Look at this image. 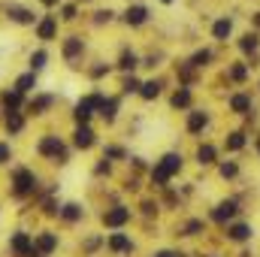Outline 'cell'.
Instances as JSON below:
<instances>
[{
  "mask_svg": "<svg viewBox=\"0 0 260 257\" xmlns=\"http://www.w3.org/2000/svg\"><path fill=\"white\" fill-rule=\"evenodd\" d=\"M257 46H260L257 34H245V37L239 40V49H242V52H257Z\"/></svg>",
  "mask_w": 260,
  "mask_h": 257,
  "instance_id": "cell-24",
  "label": "cell"
},
{
  "mask_svg": "<svg viewBox=\"0 0 260 257\" xmlns=\"http://www.w3.org/2000/svg\"><path fill=\"white\" fill-rule=\"evenodd\" d=\"M106 157H124V148H118V145H109V148H106Z\"/></svg>",
  "mask_w": 260,
  "mask_h": 257,
  "instance_id": "cell-37",
  "label": "cell"
},
{
  "mask_svg": "<svg viewBox=\"0 0 260 257\" xmlns=\"http://www.w3.org/2000/svg\"><path fill=\"white\" fill-rule=\"evenodd\" d=\"M61 15H64L67 21H73V18H76V6H73V3H67L64 9H61Z\"/></svg>",
  "mask_w": 260,
  "mask_h": 257,
  "instance_id": "cell-36",
  "label": "cell"
},
{
  "mask_svg": "<svg viewBox=\"0 0 260 257\" xmlns=\"http://www.w3.org/2000/svg\"><path fill=\"white\" fill-rule=\"evenodd\" d=\"M236 173H239V167H236V164H221V176H224V179H233Z\"/></svg>",
  "mask_w": 260,
  "mask_h": 257,
  "instance_id": "cell-34",
  "label": "cell"
},
{
  "mask_svg": "<svg viewBox=\"0 0 260 257\" xmlns=\"http://www.w3.org/2000/svg\"><path fill=\"white\" fill-rule=\"evenodd\" d=\"M121 88H124V94H139V79H133V76H130V79H124V85H121Z\"/></svg>",
  "mask_w": 260,
  "mask_h": 257,
  "instance_id": "cell-33",
  "label": "cell"
},
{
  "mask_svg": "<svg viewBox=\"0 0 260 257\" xmlns=\"http://www.w3.org/2000/svg\"><path fill=\"white\" fill-rule=\"evenodd\" d=\"M160 3H173V0H160Z\"/></svg>",
  "mask_w": 260,
  "mask_h": 257,
  "instance_id": "cell-43",
  "label": "cell"
},
{
  "mask_svg": "<svg viewBox=\"0 0 260 257\" xmlns=\"http://www.w3.org/2000/svg\"><path fill=\"white\" fill-rule=\"evenodd\" d=\"M254 24L260 27V12H254Z\"/></svg>",
  "mask_w": 260,
  "mask_h": 257,
  "instance_id": "cell-40",
  "label": "cell"
},
{
  "mask_svg": "<svg viewBox=\"0 0 260 257\" xmlns=\"http://www.w3.org/2000/svg\"><path fill=\"white\" fill-rule=\"evenodd\" d=\"M215 157H218L215 145H209V142H206V145H200V148H197V160H200V164H215Z\"/></svg>",
  "mask_w": 260,
  "mask_h": 257,
  "instance_id": "cell-20",
  "label": "cell"
},
{
  "mask_svg": "<svg viewBox=\"0 0 260 257\" xmlns=\"http://www.w3.org/2000/svg\"><path fill=\"white\" fill-rule=\"evenodd\" d=\"M200 227H203L200 221H191V224H188V236H194V233H197V230H200Z\"/></svg>",
  "mask_w": 260,
  "mask_h": 257,
  "instance_id": "cell-39",
  "label": "cell"
},
{
  "mask_svg": "<svg viewBox=\"0 0 260 257\" xmlns=\"http://www.w3.org/2000/svg\"><path fill=\"white\" fill-rule=\"evenodd\" d=\"M124 21H127L130 27H139V24H145V21H148V9H145V6H127V12H124Z\"/></svg>",
  "mask_w": 260,
  "mask_h": 257,
  "instance_id": "cell-7",
  "label": "cell"
},
{
  "mask_svg": "<svg viewBox=\"0 0 260 257\" xmlns=\"http://www.w3.org/2000/svg\"><path fill=\"white\" fill-rule=\"evenodd\" d=\"M46 61H49V55H46L43 49H40V52H34V55H30V70H34V73H37V70H43Z\"/></svg>",
  "mask_w": 260,
  "mask_h": 257,
  "instance_id": "cell-28",
  "label": "cell"
},
{
  "mask_svg": "<svg viewBox=\"0 0 260 257\" xmlns=\"http://www.w3.org/2000/svg\"><path fill=\"white\" fill-rule=\"evenodd\" d=\"M97 142V136H94V130L88 127V124H79L76 127V133H73V145L76 148H91Z\"/></svg>",
  "mask_w": 260,
  "mask_h": 257,
  "instance_id": "cell-5",
  "label": "cell"
},
{
  "mask_svg": "<svg viewBox=\"0 0 260 257\" xmlns=\"http://www.w3.org/2000/svg\"><path fill=\"white\" fill-rule=\"evenodd\" d=\"M9 157H12V148H9V142H0V164H9Z\"/></svg>",
  "mask_w": 260,
  "mask_h": 257,
  "instance_id": "cell-35",
  "label": "cell"
},
{
  "mask_svg": "<svg viewBox=\"0 0 260 257\" xmlns=\"http://www.w3.org/2000/svg\"><path fill=\"white\" fill-rule=\"evenodd\" d=\"M37 148H40V154H46V157H55V160L64 157V142H61L58 136H43Z\"/></svg>",
  "mask_w": 260,
  "mask_h": 257,
  "instance_id": "cell-3",
  "label": "cell"
},
{
  "mask_svg": "<svg viewBox=\"0 0 260 257\" xmlns=\"http://www.w3.org/2000/svg\"><path fill=\"white\" fill-rule=\"evenodd\" d=\"M257 151H260V139H257Z\"/></svg>",
  "mask_w": 260,
  "mask_h": 257,
  "instance_id": "cell-44",
  "label": "cell"
},
{
  "mask_svg": "<svg viewBox=\"0 0 260 257\" xmlns=\"http://www.w3.org/2000/svg\"><path fill=\"white\" fill-rule=\"evenodd\" d=\"M55 34H58V18H55V15H46V18L37 24V37H40V40H55Z\"/></svg>",
  "mask_w": 260,
  "mask_h": 257,
  "instance_id": "cell-6",
  "label": "cell"
},
{
  "mask_svg": "<svg viewBox=\"0 0 260 257\" xmlns=\"http://www.w3.org/2000/svg\"><path fill=\"white\" fill-rule=\"evenodd\" d=\"M100 115H103L106 121H115V115H118V100H106V97H103V103H100Z\"/></svg>",
  "mask_w": 260,
  "mask_h": 257,
  "instance_id": "cell-19",
  "label": "cell"
},
{
  "mask_svg": "<svg viewBox=\"0 0 260 257\" xmlns=\"http://www.w3.org/2000/svg\"><path fill=\"white\" fill-rule=\"evenodd\" d=\"M34 188H37V176H34V170L18 167V170L12 173V191H15V197H24V194H30Z\"/></svg>",
  "mask_w": 260,
  "mask_h": 257,
  "instance_id": "cell-2",
  "label": "cell"
},
{
  "mask_svg": "<svg viewBox=\"0 0 260 257\" xmlns=\"http://www.w3.org/2000/svg\"><path fill=\"white\" fill-rule=\"evenodd\" d=\"M236 212H239V209H236V203H233V200H227V203H221V206L212 212V218H215V221H227V218H233Z\"/></svg>",
  "mask_w": 260,
  "mask_h": 257,
  "instance_id": "cell-13",
  "label": "cell"
},
{
  "mask_svg": "<svg viewBox=\"0 0 260 257\" xmlns=\"http://www.w3.org/2000/svg\"><path fill=\"white\" fill-rule=\"evenodd\" d=\"M21 127H24L21 112H6V130H9V133H21Z\"/></svg>",
  "mask_w": 260,
  "mask_h": 257,
  "instance_id": "cell-22",
  "label": "cell"
},
{
  "mask_svg": "<svg viewBox=\"0 0 260 257\" xmlns=\"http://www.w3.org/2000/svg\"><path fill=\"white\" fill-rule=\"evenodd\" d=\"M130 221V209L124 206H115V209H109L106 215H103V224L106 227H121V224H127Z\"/></svg>",
  "mask_w": 260,
  "mask_h": 257,
  "instance_id": "cell-4",
  "label": "cell"
},
{
  "mask_svg": "<svg viewBox=\"0 0 260 257\" xmlns=\"http://www.w3.org/2000/svg\"><path fill=\"white\" fill-rule=\"evenodd\" d=\"M52 106V97H37V100H30V112L34 115H43V109H49Z\"/></svg>",
  "mask_w": 260,
  "mask_h": 257,
  "instance_id": "cell-26",
  "label": "cell"
},
{
  "mask_svg": "<svg viewBox=\"0 0 260 257\" xmlns=\"http://www.w3.org/2000/svg\"><path fill=\"white\" fill-rule=\"evenodd\" d=\"M157 257H173V254H170V251H160V254H157Z\"/></svg>",
  "mask_w": 260,
  "mask_h": 257,
  "instance_id": "cell-42",
  "label": "cell"
},
{
  "mask_svg": "<svg viewBox=\"0 0 260 257\" xmlns=\"http://www.w3.org/2000/svg\"><path fill=\"white\" fill-rule=\"evenodd\" d=\"M179 170H182V154H164V157L157 160V167L151 170V182H154L157 188H164Z\"/></svg>",
  "mask_w": 260,
  "mask_h": 257,
  "instance_id": "cell-1",
  "label": "cell"
},
{
  "mask_svg": "<svg viewBox=\"0 0 260 257\" xmlns=\"http://www.w3.org/2000/svg\"><path fill=\"white\" fill-rule=\"evenodd\" d=\"M173 106H176V109H188V106H191V91H188V88H179V91L173 94Z\"/></svg>",
  "mask_w": 260,
  "mask_h": 257,
  "instance_id": "cell-23",
  "label": "cell"
},
{
  "mask_svg": "<svg viewBox=\"0 0 260 257\" xmlns=\"http://www.w3.org/2000/svg\"><path fill=\"white\" fill-rule=\"evenodd\" d=\"M30 248H34V242H30V236H27V233H15V236H12V251H15V254H30Z\"/></svg>",
  "mask_w": 260,
  "mask_h": 257,
  "instance_id": "cell-9",
  "label": "cell"
},
{
  "mask_svg": "<svg viewBox=\"0 0 260 257\" xmlns=\"http://www.w3.org/2000/svg\"><path fill=\"white\" fill-rule=\"evenodd\" d=\"M245 76H248V67L245 64H233L230 67V79H233V82H245Z\"/></svg>",
  "mask_w": 260,
  "mask_h": 257,
  "instance_id": "cell-30",
  "label": "cell"
},
{
  "mask_svg": "<svg viewBox=\"0 0 260 257\" xmlns=\"http://www.w3.org/2000/svg\"><path fill=\"white\" fill-rule=\"evenodd\" d=\"M43 3H46V6H55V3H58V0H43Z\"/></svg>",
  "mask_w": 260,
  "mask_h": 257,
  "instance_id": "cell-41",
  "label": "cell"
},
{
  "mask_svg": "<svg viewBox=\"0 0 260 257\" xmlns=\"http://www.w3.org/2000/svg\"><path fill=\"white\" fill-rule=\"evenodd\" d=\"M55 248H58V239H55L52 233H43V236L37 239V251H40V254H52Z\"/></svg>",
  "mask_w": 260,
  "mask_h": 257,
  "instance_id": "cell-15",
  "label": "cell"
},
{
  "mask_svg": "<svg viewBox=\"0 0 260 257\" xmlns=\"http://www.w3.org/2000/svg\"><path fill=\"white\" fill-rule=\"evenodd\" d=\"M109 248H112V251H127V248H130V239L124 236V233H115V236L109 239Z\"/></svg>",
  "mask_w": 260,
  "mask_h": 257,
  "instance_id": "cell-25",
  "label": "cell"
},
{
  "mask_svg": "<svg viewBox=\"0 0 260 257\" xmlns=\"http://www.w3.org/2000/svg\"><path fill=\"white\" fill-rule=\"evenodd\" d=\"M157 94H160V82H157V79H151V82H142V85H139V97H142V100H154Z\"/></svg>",
  "mask_w": 260,
  "mask_h": 257,
  "instance_id": "cell-14",
  "label": "cell"
},
{
  "mask_svg": "<svg viewBox=\"0 0 260 257\" xmlns=\"http://www.w3.org/2000/svg\"><path fill=\"white\" fill-rule=\"evenodd\" d=\"M118 67H121V70H136L139 61H136V55H133V52H124V55H121V61H118Z\"/></svg>",
  "mask_w": 260,
  "mask_h": 257,
  "instance_id": "cell-31",
  "label": "cell"
},
{
  "mask_svg": "<svg viewBox=\"0 0 260 257\" xmlns=\"http://www.w3.org/2000/svg\"><path fill=\"white\" fill-rule=\"evenodd\" d=\"M230 34H233V21H230V18H218V21L212 24V37H215V40H227Z\"/></svg>",
  "mask_w": 260,
  "mask_h": 257,
  "instance_id": "cell-10",
  "label": "cell"
},
{
  "mask_svg": "<svg viewBox=\"0 0 260 257\" xmlns=\"http://www.w3.org/2000/svg\"><path fill=\"white\" fill-rule=\"evenodd\" d=\"M34 88H37V73H34V70L15 79V91H21V94H27V91H34Z\"/></svg>",
  "mask_w": 260,
  "mask_h": 257,
  "instance_id": "cell-11",
  "label": "cell"
},
{
  "mask_svg": "<svg viewBox=\"0 0 260 257\" xmlns=\"http://www.w3.org/2000/svg\"><path fill=\"white\" fill-rule=\"evenodd\" d=\"M227 233H230V239H233V242H245V239L251 236V227H248V224H233Z\"/></svg>",
  "mask_w": 260,
  "mask_h": 257,
  "instance_id": "cell-21",
  "label": "cell"
},
{
  "mask_svg": "<svg viewBox=\"0 0 260 257\" xmlns=\"http://www.w3.org/2000/svg\"><path fill=\"white\" fill-rule=\"evenodd\" d=\"M209 61H212V52H209V49H203V52H197L194 58H191V67H206Z\"/></svg>",
  "mask_w": 260,
  "mask_h": 257,
  "instance_id": "cell-32",
  "label": "cell"
},
{
  "mask_svg": "<svg viewBox=\"0 0 260 257\" xmlns=\"http://www.w3.org/2000/svg\"><path fill=\"white\" fill-rule=\"evenodd\" d=\"M61 215H64L67 221H79V218H82V209H79L76 203H67L64 209H61Z\"/></svg>",
  "mask_w": 260,
  "mask_h": 257,
  "instance_id": "cell-27",
  "label": "cell"
},
{
  "mask_svg": "<svg viewBox=\"0 0 260 257\" xmlns=\"http://www.w3.org/2000/svg\"><path fill=\"white\" fill-rule=\"evenodd\" d=\"M9 18L15 21V24H34V12L30 9H24V6H9Z\"/></svg>",
  "mask_w": 260,
  "mask_h": 257,
  "instance_id": "cell-8",
  "label": "cell"
},
{
  "mask_svg": "<svg viewBox=\"0 0 260 257\" xmlns=\"http://www.w3.org/2000/svg\"><path fill=\"white\" fill-rule=\"evenodd\" d=\"M103 21H112V12L109 9H100L97 12V24H103Z\"/></svg>",
  "mask_w": 260,
  "mask_h": 257,
  "instance_id": "cell-38",
  "label": "cell"
},
{
  "mask_svg": "<svg viewBox=\"0 0 260 257\" xmlns=\"http://www.w3.org/2000/svg\"><path fill=\"white\" fill-rule=\"evenodd\" d=\"M206 124H209V115H206V112H191V115H188V130H191V133H200Z\"/></svg>",
  "mask_w": 260,
  "mask_h": 257,
  "instance_id": "cell-16",
  "label": "cell"
},
{
  "mask_svg": "<svg viewBox=\"0 0 260 257\" xmlns=\"http://www.w3.org/2000/svg\"><path fill=\"white\" fill-rule=\"evenodd\" d=\"M3 106H6V112H18V106H21V91H6L3 94Z\"/></svg>",
  "mask_w": 260,
  "mask_h": 257,
  "instance_id": "cell-17",
  "label": "cell"
},
{
  "mask_svg": "<svg viewBox=\"0 0 260 257\" xmlns=\"http://www.w3.org/2000/svg\"><path fill=\"white\" fill-rule=\"evenodd\" d=\"M82 49H85V43L79 40V37H70L64 43V58H76V55H82Z\"/></svg>",
  "mask_w": 260,
  "mask_h": 257,
  "instance_id": "cell-18",
  "label": "cell"
},
{
  "mask_svg": "<svg viewBox=\"0 0 260 257\" xmlns=\"http://www.w3.org/2000/svg\"><path fill=\"white\" fill-rule=\"evenodd\" d=\"M227 148H230V151L245 148V136H242V133H230V136H227Z\"/></svg>",
  "mask_w": 260,
  "mask_h": 257,
  "instance_id": "cell-29",
  "label": "cell"
},
{
  "mask_svg": "<svg viewBox=\"0 0 260 257\" xmlns=\"http://www.w3.org/2000/svg\"><path fill=\"white\" fill-rule=\"evenodd\" d=\"M230 109L239 112V115H245V112L251 109V97H248V94H233V97H230Z\"/></svg>",
  "mask_w": 260,
  "mask_h": 257,
  "instance_id": "cell-12",
  "label": "cell"
}]
</instances>
